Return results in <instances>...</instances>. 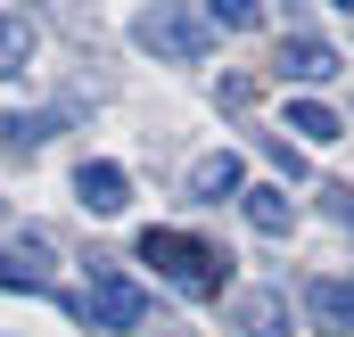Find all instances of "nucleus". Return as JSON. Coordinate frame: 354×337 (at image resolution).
Instances as JSON below:
<instances>
[{
  "instance_id": "10",
  "label": "nucleus",
  "mask_w": 354,
  "mask_h": 337,
  "mask_svg": "<svg viewBox=\"0 0 354 337\" xmlns=\"http://www.w3.org/2000/svg\"><path fill=\"white\" fill-rule=\"evenodd\" d=\"M239 206H248V222H256L264 239H280V231L297 222V206H288V189H272V181H256V189H248Z\"/></svg>"
},
{
  "instance_id": "11",
  "label": "nucleus",
  "mask_w": 354,
  "mask_h": 337,
  "mask_svg": "<svg viewBox=\"0 0 354 337\" xmlns=\"http://www.w3.org/2000/svg\"><path fill=\"white\" fill-rule=\"evenodd\" d=\"M33 50H41V41H33V25H25L17 8H0V83H8V75H25V66H33Z\"/></svg>"
},
{
  "instance_id": "8",
  "label": "nucleus",
  "mask_w": 354,
  "mask_h": 337,
  "mask_svg": "<svg viewBox=\"0 0 354 337\" xmlns=\"http://www.w3.org/2000/svg\"><path fill=\"white\" fill-rule=\"evenodd\" d=\"M189 189H198L206 206H223V198H248V165H239L231 148H214V157H198V165H189Z\"/></svg>"
},
{
  "instance_id": "14",
  "label": "nucleus",
  "mask_w": 354,
  "mask_h": 337,
  "mask_svg": "<svg viewBox=\"0 0 354 337\" xmlns=\"http://www.w3.org/2000/svg\"><path fill=\"white\" fill-rule=\"evenodd\" d=\"M206 25H214V33H223V25H231V33H248V25H264V8H256V0H214V8H206Z\"/></svg>"
},
{
  "instance_id": "2",
  "label": "nucleus",
  "mask_w": 354,
  "mask_h": 337,
  "mask_svg": "<svg viewBox=\"0 0 354 337\" xmlns=\"http://www.w3.org/2000/svg\"><path fill=\"white\" fill-rule=\"evenodd\" d=\"M132 41H140L149 58H165V66H206V50H214V25H206L198 8L157 0V8H140V17H132Z\"/></svg>"
},
{
  "instance_id": "13",
  "label": "nucleus",
  "mask_w": 354,
  "mask_h": 337,
  "mask_svg": "<svg viewBox=\"0 0 354 337\" xmlns=\"http://www.w3.org/2000/svg\"><path fill=\"white\" fill-rule=\"evenodd\" d=\"M58 132V115H0V148H41Z\"/></svg>"
},
{
  "instance_id": "1",
  "label": "nucleus",
  "mask_w": 354,
  "mask_h": 337,
  "mask_svg": "<svg viewBox=\"0 0 354 337\" xmlns=\"http://www.w3.org/2000/svg\"><path fill=\"white\" fill-rule=\"evenodd\" d=\"M140 263H157V280H174L181 296H223V280H231V255L189 231H140Z\"/></svg>"
},
{
  "instance_id": "6",
  "label": "nucleus",
  "mask_w": 354,
  "mask_h": 337,
  "mask_svg": "<svg viewBox=\"0 0 354 337\" xmlns=\"http://www.w3.org/2000/svg\"><path fill=\"white\" fill-rule=\"evenodd\" d=\"M231 329H239V337H288V296H280V288L231 296Z\"/></svg>"
},
{
  "instance_id": "4",
  "label": "nucleus",
  "mask_w": 354,
  "mask_h": 337,
  "mask_svg": "<svg viewBox=\"0 0 354 337\" xmlns=\"http://www.w3.org/2000/svg\"><path fill=\"white\" fill-rule=\"evenodd\" d=\"M75 198H83L91 214H124V206H132V173L107 165V157H91V165L75 173Z\"/></svg>"
},
{
  "instance_id": "12",
  "label": "nucleus",
  "mask_w": 354,
  "mask_h": 337,
  "mask_svg": "<svg viewBox=\"0 0 354 337\" xmlns=\"http://www.w3.org/2000/svg\"><path fill=\"white\" fill-rule=\"evenodd\" d=\"M288 132L322 148V140H338V107H322V99H288Z\"/></svg>"
},
{
  "instance_id": "7",
  "label": "nucleus",
  "mask_w": 354,
  "mask_h": 337,
  "mask_svg": "<svg viewBox=\"0 0 354 337\" xmlns=\"http://www.w3.org/2000/svg\"><path fill=\"white\" fill-rule=\"evenodd\" d=\"M0 288H50V239H0Z\"/></svg>"
},
{
  "instance_id": "3",
  "label": "nucleus",
  "mask_w": 354,
  "mask_h": 337,
  "mask_svg": "<svg viewBox=\"0 0 354 337\" xmlns=\"http://www.w3.org/2000/svg\"><path fill=\"white\" fill-rule=\"evenodd\" d=\"M83 321L91 329H107V337H124V329H140L149 321V288L124 271V263H91V288H83Z\"/></svg>"
},
{
  "instance_id": "9",
  "label": "nucleus",
  "mask_w": 354,
  "mask_h": 337,
  "mask_svg": "<svg viewBox=\"0 0 354 337\" xmlns=\"http://www.w3.org/2000/svg\"><path fill=\"white\" fill-rule=\"evenodd\" d=\"M280 75H297V83H330V75H338V50H330L322 33H288V50H280Z\"/></svg>"
},
{
  "instance_id": "5",
  "label": "nucleus",
  "mask_w": 354,
  "mask_h": 337,
  "mask_svg": "<svg viewBox=\"0 0 354 337\" xmlns=\"http://www.w3.org/2000/svg\"><path fill=\"white\" fill-rule=\"evenodd\" d=\"M305 313L322 337H354V280H305Z\"/></svg>"
}]
</instances>
